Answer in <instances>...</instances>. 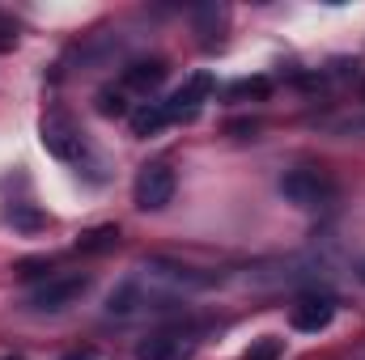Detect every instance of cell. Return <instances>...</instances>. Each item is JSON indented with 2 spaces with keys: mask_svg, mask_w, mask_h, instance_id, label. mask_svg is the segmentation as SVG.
Wrapping results in <instances>:
<instances>
[{
  "mask_svg": "<svg viewBox=\"0 0 365 360\" xmlns=\"http://www.w3.org/2000/svg\"><path fill=\"white\" fill-rule=\"evenodd\" d=\"M230 93H234V97H268V93H272V81H264V77H247V81H234Z\"/></svg>",
  "mask_w": 365,
  "mask_h": 360,
  "instance_id": "obj_15",
  "label": "cell"
},
{
  "mask_svg": "<svg viewBox=\"0 0 365 360\" xmlns=\"http://www.w3.org/2000/svg\"><path fill=\"white\" fill-rule=\"evenodd\" d=\"M162 77H166V64H162V60H140V64H132V68L123 73V81L136 85V90H153Z\"/></svg>",
  "mask_w": 365,
  "mask_h": 360,
  "instance_id": "obj_10",
  "label": "cell"
},
{
  "mask_svg": "<svg viewBox=\"0 0 365 360\" xmlns=\"http://www.w3.org/2000/svg\"><path fill=\"white\" fill-rule=\"evenodd\" d=\"M280 352H284V339L264 335V339H255V344L242 352V360H280Z\"/></svg>",
  "mask_w": 365,
  "mask_h": 360,
  "instance_id": "obj_13",
  "label": "cell"
},
{
  "mask_svg": "<svg viewBox=\"0 0 365 360\" xmlns=\"http://www.w3.org/2000/svg\"><path fill=\"white\" fill-rule=\"evenodd\" d=\"M47 271H51L47 259H21V263H17V275H21V280H38V275H47Z\"/></svg>",
  "mask_w": 365,
  "mask_h": 360,
  "instance_id": "obj_16",
  "label": "cell"
},
{
  "mask_svg": "<svg viewBox=\"0 0 365 360\" xmlns=\"http://www.w3.org/2000/svg\"><path fill=\"white\" fill-rule=\"evenodd\" d=\"M208 93H212V77H208V73H195L187 85H179V90L162 102V106H166V119H170V123H175V119H191V115L204 106Z\"/></svg>",
  "mask_w": 365,
  "mask_h": 360,
  "instance_id": "obj_5",
  "label": "cell"
},
{
  "mask_svg": "<svg viewBox=\"0 0 365 360\" xmlns=\"http://www.w3.org/2000/svg\"><path fill=\"white\" fill-rule=\"evenodd\" d=\"M280 195L293 208H323L336 195V186H331V179H323L319 170H289L280 179Z\"/></svg>",
  "mask_w": 365,
  "mask_h": 360,
  "instance_id": "obj_3",
  "label": "cell"
},
{
  "mask_svg": "<svg viewBox=\"0 0 365 360\" xmlns=\"http://www.w3.org/2000/svg\"><path fill=\"white\" fill-rule=\"evenodd\" d=\"M115 246H119V229H115V225H98V229H90V233L77 238V250H81V255H106V250H115Z\"/></svg>",
  "mask_w": 365,
  "mask_h": 360,
  "instance_id": "obj_9",
  "label": "cell"
},
{
  "mask_svg": "<svg viewBox=\"0 0 365 360\" xmlns=\"http://www.w3.org/2000/svg\"><path fill=\"white\" fill-rule=\"evenodd\" d=\"M38 140H43V149H47L51 157H60V162H81V157H86L81 127H77L73 115H64V110L43 115V123H38Z\"/></svg>",
  "mask_w": 365,
  "mask_h": 360,
  "instance_id": "obj_2",
  "label": "cell"
},
{
  "mask_svg": "<svg viewBox=\"0 0 365 360\" xmlns=\"http://www.w3.org/2000/svg\"><path fill=\"white\" fill-rule=\"evenodd\" d=\"M4 225H13V229H21V233H34V229L47 225V216L34 212V208H26V203H13V208H4Z\"/></svg>",
  "mask_w": 365,
  "mask_h": 360,
  "instance_id": "obj_12",
  "label": "cell"
},
{
  "mask_svg": "<svg viewBox=\"0 0 365 360\" xmlns=\"http://www.w3.org/2000/svg\"><path fill=\"white\" fill-rule=\"evenodd\" d=\"M136 305H140V284H136V280H123V284L110 288V297H106V314H119V318L132 314Z\"/></svg>",
  "mask_w": 365,
  "mask_h": 360,
  "instance_id": "obj_11",
  "label": "cell"
},
{
  "mask_svg": "<svg viewBox=\"0 0 365 360\" xmlns=\"http://www.w3.org/2000/svg\"><path fill=\"white\" fill-rule=\"evenodd\" d=\"M128 119H132V136H140V140L158 136V132H162V127L170 123V119H166V106H162V102H140V106H136V110H132Z\"/></svg>",
  "mask_w": 365,
  "mask_h": 360,
  "instance_id": "obj_8",
  "label": "cell"
},
{
  "mask_svg": "<svg viewBox=\"0 0 365 360\" xmlns=\"http://www.w3.org/2000/svg\"><path fill=\"white\" fill-rule=\"evenodd\" d=\"M0 360H21V356H0Z\"/></svg>",
  "mask_w": 365,
  "mask_h": 360,
  "instance_id": "obj_19",
  "label": "cell"
},
{
  "mask_svg": "<svg viewBox=\"0 0 365 360\" xmlns=\"http://www.w3.org/2000/svg\"><path fill=\"white\" fill-rule=\"evenodd\" d=\"M86 288H90V275H81V271L47 275V280L30 292V309H38V314H60V309L77 305V301L86 297Z\"/></svg>",
  "mask_w": 365,
  "mask_h": 360,
  "instance_id": "obj_1",
  "label": "cell"
},
{
  "mask_svg": "<svg viewBox=\"0 0 365 360\" xmlns=\"http://www.w3.org/2000/svg\"><path fill=\"white\" fill-rule=\"evenodd\" d=\"M60 360H98V356H93L90 348H81V352H68V356H60Z\"/></svg>",
  "mask_w": 365,
  "mask_h": 360,
  "instance_id": "obj_18",
  "label": "cell"
},
{
  "mask_svg": "<svg viewBox=\"0 0 365 360\" xmlns=\"http://www.w3.org/2000/svg\"><path fill=\"white\" fill-rule=\"evenodd\" d=\"M331 318H336V301L323 292H314V297H302L297 305H293V331H302V335H319V331H327L331 327Z\"/></svg>",
  "mask_w": 365,
  "mask_h": 360,
  "instance_id": "obj_6",
  "label": "cell"
},
{
  "mask_svg": "<svg viewBox=\"0 0 365 360\" xmlns=\"http://www.w3.org/2000/svg\"><path fill=\"white\" fill-rule=\"evenodd\" d=\"M140 360H191V339L182 331H158L140 344Z\"/></svg>",
  "mask_w": 365,
  "mask_h": 360,
  "instance_id": "obj_7",
  "label": "cell"
},
{
  "mask_svg": "<svg viewBox=\"0 0 365 360\" xmlns=\"http://www.w3.org/2000/svg\"><path fill=\"white\" fill-rule=\"evenodd\" d=\"M175 186H179V179H175V170L170 166H145L140 174H136V208L140 212H162L170 199H175Z\"/></svg>",
  "mask_w": 365,
  "mask_h": 360,
  "instance_id": "obj_4",
  "label": "cell"
},
{
  "mask_svg": "<svg viewBox=\"0 0 365 360\" xmlns=\"http://www.w3.org/2000/svg\"><path fill=\"white\" fill-rule=\"evenodd\" d=\"M98 115L119 119V115H132V110H128V97H123L119 90H102L98 93Z\"/></svg>",
  "mask_w": 365,
  "mask_h": 360,
  "instance_id": "obj_14",
  "label": "cell"
},
{
  "mask_svg": "<svg viewBox=\"0 0 365 360\" xmlns=\"http://www.w3.org/2000/svg\"><path fill=\"white\" fill-rule=\"evenodd\" d=\"M13 47H17V26L0 17V51H13Z\"/></svg>",
  "mask_w": 365,
  "mask_h": 360,
  "instance_id": "obj_17",
  "label": "cell"
},
{
  "mask_svg": "<svg viewBox=\"0 0 365 360\" xmlns=\"http://www.w3.org/2000/svg\"><path fill=\"white\" fill-rule=\"evenodd\" d=\"M361 275H365V271H361Z\"/></svg>",
  "mask_w": 365,
  "mask_h": 360,
  "instance_id": "obj_20",
  "label": "cell"
}]
</instances>
